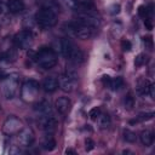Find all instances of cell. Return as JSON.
I'll use <instances>...</instances> for the list:
<instances>
[{"mask_svg":"<svg viewBox=\"0 0 155 155\" xmlns=\"http://www.w3.org/2000/svg\"><path fill=\"white\" fill-rule=\"evenodd\" d=\"M148 62V57L144 54V53H139L137 57H136V59H134V65L136 67H140V65H143L144 63H147Z\"/></svg>","mask_w":155,"mask_h":155,"instance_id":"cell-25","label":"cell"},{"mask_svg":"<svg viewBox=\"0 0 155 155\" xmlns=\"http://www.w3.org/2000/svg\"><path fill=\"white\" fill-rule=\"evenodd\" d=\"M75 47H76V46H75L69 39H67V38L62 39L61 42H59L61 53H62L64 57H67V58H69V57L71 56V53H73V51L75 50Z\"/></svg>","mask_w":155,"mask_h":155,"instance_id":"cell-10","label":"cell"},{"mask_svg":"<svg viewBox=\"0 0 155 155\" xmlns=\"http://www.w3.org/2000/svg\"><path fill=\"white\" fill-rule=\"evenodd\" d=\"M56 109L58 110V113L61 114H65L69 108H70V101L67 98V97H61L56 101Z\"/></svg>","mask_w":155,"mask_h":155,"instance_id":"cell-15","label":"cell"},{"mask_svg":"<svg viewBox=\"0 0 155 155\" xmlns=\"http://www.w3.org/2000/svg\"><path fill=\"white\" fill-rule=\"evenodd\" d=\"M36 22L41 28H51L57 23V15L51 7H42L36 13Z\"/></svg>","mask_w":155,"mask_h":155,"instance_id":"cell-2","label":"cell"},{"mask_svg":"<svg viewBox=\"0 0 155 155\" xmlns=\"http://www.w3.org/2000/svg\"><path fill=\"white\" fill-rule=\"evenodd\" d=\"M4 94L7 99H11L15 97L17 93V87H18V79L17 75H11V76H5L4 81Z\"/></svg>","mask_w":155,"mask_h":155,"instance_id":"cell-5","label":"cell"},{"mask_svg":"<svg viewBox=\"0 0 155 155\" xmlns=\"http://www.w3.org/2000/svg\"><path fill=\"white\" fill-rule=\"evenodd\" d=\"M34 109H35V111H38V113L41 114V115H47V114H51V113H52L50 102L46 101V99H42V101L38 102V103L35 104Z\"/></svg>","mask_w":155,"mask_h":155,"instance_id":"cell-12","label":"cell"},{"mask_svg":"<svg viewBox=\"0 0 155 155\" xmlns=\"http://www.w3.org/2000/svg\"><path fill=\"white\" fill-rule=\"evenodd\" d=\"M144 44H145V47H148L149 50H151V47H153V39L150 36L144 38Z\"/></svg>","mask_w":155,"mask_h":155,"instance_id":"cell-34","label":"cell"},{"mask_svg":"<svg viewBox=\"0 0 155 155\" xmlns=\"http://www.w3.org/2000/svg\"><path fill=\"white\" fill-rule=\"evenodd\" d=\"M122 85H124V79L121 78V76H116V78H114V79H111V82H110V88L113 90V91H116V90H119L120 87H122Z\"/></svg>","mask_w":155,"mask_h":155,"instance_id":"cell-19","label":"cell"},{"mask_svg":"<svg viewBox=\"0 0 155 155\" xmlns=\"http://www.w3.org/2000/svg\"><path fill=\"white\" fill-rule=\"evenodd\" d=\"M102 82H103V85H104L105 87H109V86H110V82H111V78H110L109 75H103Z\"/></svg>","mask_w":155,"mask_h":155,"instance_id":"cell-33","label":"cell"},{"mask_svg":"<svg viewBox=\"0 0 155 155\" xmlns=\"http://www.w3.org/2000/svg\"><path fill=\"white\" fill-rule=\"evenodd\" d=\"M64 75L68 76L69 79L75 80V81L78 80V71H76V69L73 68V67H67V68H65V73H64Z\"/></svg>","mask_w":155,"mask_h":155,"instance_id":"cell-21","label":"cell"},{"mask_svg":"<svg viewBox=\"0 0 155 155\" xmlns=\"http://www.w3.org/2000/svg\"><path fill=\"white\" fill-rule=\"evenodd\" d=\"M65 154H71V155H74V154H75V151H74L73 149H70V148H69V149H65Z\"/></svg>","mask_w":155,"mask_h":155,"instance_id":"cell-36","label":"cell"},{"mask_svg":"<svg viewBox=\"0 0 155 155\" xmlns=\"http://www.w3.org/2000/svg\"><path fill=\"white\" fill-rule=\"evenodd\" d=\"M96 120L98 121V125H99V127H102V128H107V127L110 125V122H111L110 116H109L107 113H101Z\"/></svg>","mask_w":155,"mask_h":155,"instance_id":"cell-18","label":"cell"},{"mask_svg":"<svg viewBox=\"0 0 155 155\" xmlns=\"http://www.w3.org/2000/svg\"><path fill=\"white\" fill-rule=\"evenodd\" d=\"M121 48H122L124 51H131L132 45H131V42H130L128 40H122V41H121Z\"/></svg>","mask_w":155,"mask_h":155,"instance_id":"cell-31","label":"cell"},{"mask_svg":"<svg viewBox=\"0 0 155 155\" xmlns=\"http://www.w3.org/2000/svg\"><path fill=\"white\" fill-rule=\"evenodd\" d=\"M120 12V5L119 4H113L110 6V13L111 15H117Z\"/></svg>","mask_w":155,"mask_h":155,"instance_id":"cell-32","label":"cell"},{"mask_svg":"<svg viewBox=\"0 0 155 155\" xmlns=\"http://www.w3.org/2000/svg\"><path fill=\"white\" fill-rule=\"evenodd\" d=\"M99 114H101L99 108H92V109L90 110V113H88V116H90L91 120H96V119L98 117Z\"/></svg>","mask_w":155,"mask_h":155,"instance_id":"cell-27","label":"cell"},{"mask_svg":"<svg viewBox=\"0 0 155 155\" xmlns=\"http://www.w3.org/2000/svg\"><path fill=\"white\" fill-rule=\"evenodd\" d=\"M13 42H15V45H16L18 48H22V50L29 48V46H30L31 42H33V34H31V31L28 30V29L21 30L19 33H17V34L15 35Z\"/></svg>","mask_w":155,"mask_h":155,"instance_id":"cell-4","label":"cell"},{"mask_svg":"<svg viewBox=\"0 0 155 155\" xmlns=\"http://www.w3.org/2000/svg\"><path fill=\"white\" fill-rule=\"evenodd\" d=\"M42 87L46 92H53L58 88V80L53 76H48L42 82Z\"/></svg>","mask_w":155,"mask_h":155,"instance_id":"cell-14","label":"cell"},{"mask_svg":"<svg viewBox=\"0 0 155 155\" xmlns=\"http://www.w3.org/2000/svg\"><path fill=\"white\" fill-rule=\"evenodd\" d=\"M68 29H69L75 36L80 38V39H82V40L91 39V38L94 35V33H96V28L85 25V24L80 23L79 21L73 22V23H69V24H68Z\"/></svg>","mask_w":155,"mask_h":155,"instance_id":"cell-3","label":"cell"},{"mask_svg":"<svg viewBox=\"0 0 155 155\" xmlns=\"http://www.w3.org/2000/svg\"><path fill=\"white\" fill-rule=\"evenodd\" d=\"M4 78H5V74L2 70H0V79H4Z\"/></svg>","mask_w":155,"mask_h":155,"instance_id":"cell-38","label":"cell"},{"mask_svg":"<svg viewBox=\"0 0 155 155\" xmlns=\"http://www.w3.org/2000/svg\"><path fill=\"white\" fill-rule=\"evenodd\" d=\"M35 62L44 69H51L57 64V54L50 47H41L34 56Z\"/></svg>","mask_w":155,"mask_h":155,"instance_id":"cell-1","label":"cell"},{"mask_svg":"<svg viewBox=\"0 0 155 155\" xmlns=\"http://www.w3.org/2000/svg\"><path fill=\"white\" fill-rule=\"evenodd\" d=\"M21 121L17 117L10 116L4 124V132L6 134H15L21 130Z\"/></svg>","mask_w":155,"mask_h":155,"instance_id":"cell-7","label":"cell"},{"mask_svg":"<svg viewBox=\"0 0 155 155\" xmlns=\"http://www.w3.org/2000/svg\"><path fill=\"white\" fill-rule=\"evenodd\" d=\"M42 148H44L45 150L52 151V150L56 148V140H54L53 138H48V139H46V140L44 142V144H42Z\"/></svg>","mask_w":155,"mask_h":155,"instance_id":"cell-23","label":"cell"},{"mask_svg":"<svg viewBox=\"0 0 155 155\" xmlns=\"http://www.w3.org/2000/svg\"><path fill=\"white\" fill-rule=\"evenodd\" d=\"M78 7H93V0H73Z\"/></svg>","mask_w":155,"mask_h":155,"instance_id":"cell-24","label":"cell"},{"mask_svg":"<svg viewBox=\"0 0 155 155\" xmlns=\"http://www.w3.org/2000/svg\"><path fill=\"white\" fill-rule=\"evenodd\" d=\"M139 138H140V142L143 143V145L150 147L153 144V142H154V133L150 130H144V131L140 132Z\"/></svg>","mask_w":155,"mask_h":155,"instance_id":"cell-16","label":"cell"},{"mask_svg":"<svg viewBox=\"0 0 155 155\" xmlns=\"http://www.w3.org/2000/svg\"><path fill=\"white\" fill-rule=\"evenodd\" d=\"M124 139L126 142H128V143H134L137 140V136L131 130H125L124 131Z\"/></svg>","mask_w":155,"mask_h":155,"instance_id":"cell-20","label":"cell"},{"mask_svg":"<svg viewBox=\"0 0 155 155\" xmlns=\"http://www.w3.org/2000/svg\"><path fill=\"white\" fill-rule=\"evenodd\" d=\"M75 85H76V81H75V80H73V79H69V78H68V76H65L64 74H63V76H62V78H61V80H59L61 90H62V91H64V92H71V91L74 90Z\"/></svg>","mask_w":155,"mask_h":155,"instance_id":"cell-11","label":"cell"},{"mask_svg":"<svg viewBox=\"0 0 155 155\" xmlns=\"http://www.w3.org/2000/svg\"><path fill=\"white\" fill-rule=\"evenodd\" d=\"M154 90H155L154 84H150V82H149V85H148V87H147V90H145V94H149L151 98H154V96H155Z\"/></svg>","mask_w":155,"mask_h":155,"instance_id":"cell-30","label":"cell"},{"mask_svg":"<svg viewBox=\"0 0 155 155\" xmlns=\"http://www.w3.org/2000/svg\"><path fill=\"white\" fill-rule=\"evenodd\" d=\"M39 90V84L35 81V80H29L24 84L23 86V90H22V96L25 98V99H30L33 98L36 92Z\"/></svg>","mask_w":155,"mask_h":155,"instance_id":"cell-8","label":"cell"},{"mask_svg":"<svg viewBox=\"0 0 155 155\" xmlns=\"http://www.w3.org/2000/svg\"><path fill=\"white\" fill-rule=\"evenodd\" d=\"M7 8L12 13H19L24 10L23 0H7Z\"/></svg>","mask_w":155,"mask_h":155,"instance_id":"cell-13","label":"cell"},{"mask_svg":"<svg viewBox=\"0 0 155 155\" xmlns=\"http://www.w3.org/2000/svg\"><path fill=\"white\" fill-rule=\"evenodd\" d=\"M58 125V120L57 117L51 113V114H47V115H42V117L40 119V126L44 131L46 132H52L56 130Z\"/></svg>","mask_w":155,"mask_h":155,"instance_id":"cell-6","label":"cell"},{"mask_svg":"<svg viewBox=\"0 0 155 155\" xmlns=\"http://www.w3.org/2000/svg\"><path fill=\"white\" fill-rule=\"evenodd\" d=\"M84 58H85L84 52H82L79 47H75V50L73 51L71 56L69 57V59H70L73 63H75V64H80V63H82V62H84Z\"/></svg>","mask_w":155,"mask_h":155,"instance_id":"cell-17","label":"cell"},{"mask_svg":"<svg viewBox=\"0 0 155 155\" xmlns=\"http://www.w3.org/2000/svg\"><path fill=\"white\" fill-rule=\"evenodd\" d=\"M154 113L153 111H150V113H140L139 115H138V119H137V121H148V120H151L153 117H154Z\"/></svg>","mask_w":155,"mask_h":155,"instance_id":"cell-26","label":"cell"},{"mask_svg":"<svg viewBox=\"0 0 155 155\" xmlns=\"http://www.w3.org/2000/svg\"><path fill=\"white\" fill-rule=\"evenodd\" d=\"M18 142H19V144H22L23 147H29V145H31L33 142H34V133L31 132V130L25 128V130L21 131L19 134H18Z\"/></svg>","mask_w":155,"mask_h":155,"instance_id":"cell-9","label":"cell"},{"mask_svg":"<svg viewBox=\"0 0 155 155\" xmlns=\"http://www.w3.org/2000/svg\"><path fill=\"white\" fill-rule=\"evenodd\" d=\"M138 15H139L142 18H147V17H148V7H145V6H139V7H138Z\"/></svg>","mask_w":155,"mask_h":155,"instance_id":"cell-29","label":"cell"},{"mask_svg":"<svg viewBox=\"0 0 155 155\" xmlns=\"http://www.w3.org/2000/svg\"><path fill=\"white\" fill-rule=\"evenodd\" d=\"M93 148H94V142L91 138H86L85 139V149H86V151H91Z\"/></svg>","mask_w":155,"mask_h":155,"instance_id":"cell-28","label":"cell"},{"mask_svg":"<svg viewBox=\"0 0 155 155\" xmlns=\"http://www.w3.org/2000/svg\"><path fill=\"white\" fill-rule=\"evenodd\" d=\"M124 104H125V108L128 109V110H131V109L134 107V98L132 97L131 93H128V94L125 97V99H124Z\"/></svg>","mask_w":155,"mask_h":155,"instance_id":"cell-22","label":"cell"},{"mask_svg":"<svg viewBox=\"0 0 155 155\" xmlns=\"http://www.w3.org/2000/svg\"><path fill=\"white\" fill-rule=\"evenodd\" d=\"M144 25H145V28H147L148 30H151V29H153V24H151V22H149V21H145V22H144Z\"/></svg>","mask_w":155,"mask_h":155,"instance_id":"cell-35","label":"cell"},{"mask_svg":"<svg viewBox=\"0 0 155 155\" xmlns=\"http://www.w3.org/2000/svg\"><path fill=\"white\" fill-rule=\"evenodd\" d=\"M2 12H4V5L0 2V16L2 15Z\"/></svg>","mask_w":155,"mask_h":155,"instance_id":"cell-37","label":"cell"}]
</instances>
